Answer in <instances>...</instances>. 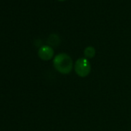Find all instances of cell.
Here are the masks:
<instances>
[{"mask_svg": "<svg viewBox=\"0 0 131 131\" xmlns=\"http://www.w3.org/2000/svg\"><path fill=\"white\" fill-rule=\"evenodd\" d=\"M53 67L59 73L67 75L70 73L73 69V62L68 54L59 53L53 59Z\"/></svg>", "mask_w": 131, "mask_h": 131, "instance_id": "obj_1", "label": "cell"}, {"mask_svg": "<svg viewBox=\"0 0 131 131\" xmlns=\"http://www.w3.org/2000/svg\"><path fill=\"white\" fill-rule=\"evenodd\" d=\"M74 70L80 77L84 78L89 76L91 72V64L89 59L85 57L78 59L75 62Z\"/></svg>", "mask_w": 131, "mask_h": 131, "instance_id": "obj_2", "label": "cell"}, {"mask_svg": "<svg viewBox=\"0 0 131 131\" xmlns=\"http://www.w3.org/2000/svg\"><path fill=\"white\" fill-rule=\"evenodd\" d=\"M38 56L41 59L44 61H49L54 56V50L52 47L49 46V45L42 46L39 49Z\"/></svg>", "mask_w": 131, "mask_h": 131, "instance_id": "obj_3", "label": "cell"}, {"mask_svg": "<svg viewBox=\"0 0 131 131\" xmlns=\"http://www.w3.org/2000/svg\"><path fill=\"white\" fill-rule=\"evenodd\" d=\"M60 42H61L60 37L59 36L58 34H56V33L51 34L47 39V43L51 47H52V46L56 47L60 44Z\"/></svg>", "mask_w": 131, "mask_h": 131, "instance_id": "obj_4", "label": "cell"}, {"mask_svg": "<svg viewBox=\"0 0 131 131\" xmlns=\"http://www.w3.org/2000/svg\"><path fill=\"white\" fill-rule=\"evenodd\" d=\"M84 56L86 59H93L95 56H96V49L93 46H87L86 48H85L84 52H83Z\"/></svg>", "mask_w": 131, "mask_h": 131, "instance_id": "obj_5", "label": "cell"}, {"mask_svg": "<svg viewBox=\"0 0 131 131\" xmlns=\"http://www.w3.org/2000/svg\"><path fill=\"white\" fill-rule=\"evenodd\" d=\"M58 1H59V2H63V1H66V0H58Z\"/></svg>", "mask_w": 131, "mask_h": 131, "instance_id": "obj_6", "label": "cell"}]
</instances>
